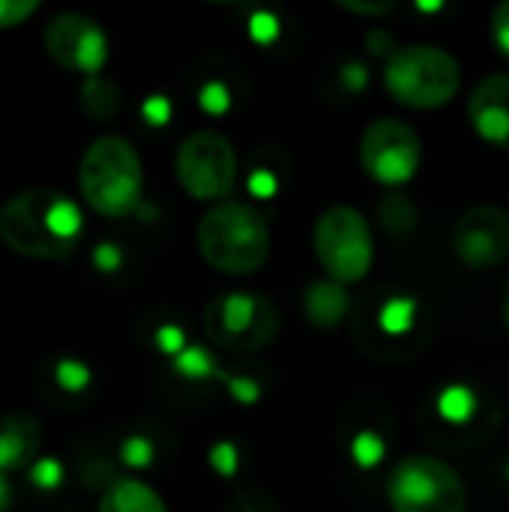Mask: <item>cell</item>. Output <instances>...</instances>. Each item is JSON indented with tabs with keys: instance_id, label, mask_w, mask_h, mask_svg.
<instances>
[{
	"instance_id": "1",
	"label": "cell",
	"mask_w": 509,
	"mask_h": 512,
	"mask_svg": "<svg viewBox=\"0 0 509 512\" xmlns=\"http://www.w3.org/2000/svg\"><path fill=\"white\" fill-rule=\"evenodd\" d=\"M81 228V207L60 189H24L0 207V240L21 258L66 261Z\"/></svg>"
},
{
	"instance_id": "2",
	"label": "cell",
	"mask_w": 509,
	"mask_h": 512,
	"mask_svg": "<svg viewBox=\"0 0 509 512\" xmlns=\"http://www.w3.org/2000/svg\"><path fill=\"white\" fill-rule=\"evenodd\" d=\"M195 243L210 270L222 276H255L273 252L267 216L246 201H219L198 219Z\"/></svg>"
},
{
	"instance_id": "3",
	"label": "cell",
	"mask_w": 509,
	"mask_h": 512,
	"mask_svg": "<svg viewBox=\"0 0 509 512\" xmlns=\"http://www.w3.org/2000/svg\"><path fill=\"white\" fill-rule=\"evenodd\" d=\"M78 189L87 207L108 219L138 210L144 192V162L123 135H99L78 162Z\"/></svg>"
},
{
	"instance_id": "4",
	"label": "cell",
	"mask_w": 509,
	"mask_h": 512,
	"mask_svg": "<svg viewBox=\"0 0 509 512\" xmlns=\"http://www.w3.org/2000/svg\"><path fill=\"white\" fill-rule=\"evenodd\" d=\"M384 87L399 105L432 111L456 99L462 87V66L441 45L411 42L387 57Z\"/></svg>"
},
{
	"instance_id": "5",
	"label": "cell",
	"mask_w": 509,
	"mask_h": 512,
	"mask_svg": "<svg viewBox=\"0 0 509 512\" xmlns=\"http://www.w3.org/2000/svg\"><path fill=\"white\" fill-rule=\"evenodd\" d=\"M387 501L393 512H468V486L450 462L408 453L387 477Z\"/></svg>"
},
{
	"instance_id": "6",
	"label": "cell",
	"mask_w": 509,
	"mask_h": 512,
	"mask_svg": "<svg viewBox=\"0 0 509 512\" xmlns=\"http://www.w3.org/2000/svg\"><path fill=\"white\" fill-rule=\"evenodd\" d=\"M312 246L327 279L345 288L360 282L375 261L372 225L351 204H333L318 216L312 231Z\"/></svg>"
},
{
	"instance_id": "7",
	"label": "cell",
	"mask_w": 509,
	"mask_h": 512,
	"mask_svg": "<svg viewBox=\"0 0 509 512\" xmlns=\"http://www.w3.org/2000/svg\"><path fill=\"white\" fill-rule=\"evenodd\" d=\"M237 150L228 135L216 129L189 132L174 153V174L183 192L195 201H222L237 183Z\"/></svg>"
},
{
	"instance_id": "8",
	"label": "cell",
	"mask_w": 509,
	"mask_h": 512,
	"mask_svg": "<svg viewBox=\"0 0 509 512\" xmlns=\"http://www.w3.org/2000/svg\"><path fill=\"white\" fill-rule=\"evenodd\" d=\"M207 336L228 351H258L279 333V312L255 294H222L204 312Z\"/></svg>"
},
{
	"instance_id": "9",
	"label": "cell",
	"mask_w": 509,
	"mask_h": 512,
	"mask_svg": "<svg viewBox=\"0 0 509 512\" xmlns=\"http://www.w3.org/2000/svg\"><path fill=\"white\" fill-rule=\"evenodd\" d=\"M423 162L417 129L399 117H378L360 135V165L381 186L408 183Z\"/></svg>"
},
{
	"instance_id": "10",
	"label": "cell",
	"mask_w": 509,
	"mask_h": 512,
	"mask_svg": "<svg viewBox=\"0 0 509 512\" xmlns=\"http://www.w3.org/2000/svg\"><path fill=\"white\" fill-rule=\"evenodd\" d=\"M42 45L57 66L84 78L102 75L108 63L105 30L81 12H57L42 30Z\"/></svg>"
},
{
	"instance_id": "11",
	"label": "cell",
	"mask_w": 509,
	"mask_h": 512,
	"mask_svg": "<svg viewBox=\"0 0 509 512\" xmlns=\"http://www.w3.org/2000/svg\"><path fill=\"white\" fill-rule=\"evenodd\" d=\"M453 249L471 270H495L509 258V213L498 204L465 210L453 228Z\"/></svg>"
},
{
	"instance_id": "12",
	"label": "cell",
	"mask_w": 509,
	"mask_h": 512,
	"mask_svg": "<svg viewBox=\"0 0 509 512\" xmlns=\"http://www.w3.org/2000/svg\"><path fill=\"white\" fill-rule=\"evenodd\" d=\"M468 117L477 135L509 153V75L495 72L477 81L468 99Z\"/></svg>"
},
{
	"instance_id": "13",
	"label": "cell",
	"mask_w": 509,
	"mask_h": 512,
	"mask_svg": "<svg viewBox=\"0 0 509 512\" xmlns=\"http://www.w3.org/2000/svg\"><path fill=\"white\" fill-rule=\"evenodd\" d=\"M42 432L36 417L9 414L0 420V471H18L30 465L39 453Z\"/></svg>"
},
{
	"instance_id": "14",
	"label": "cell",
	"mask_w": 509,
	"mask_h": 512,
	"mask_svg": "<svg viewBox=\"0 0 509 512\" xmlns=\"http://www.w3.org/2000/svg\"><path fill=\"white\" fill-rule=\"evenodd\" d=\"M348 309H351V294L339 282L321 279V282H312L303 294V312H306L309 324L318 330L339 327L345 321Z\"/></svg>"
},
{
	"instance_id": "15",
	"label": "cell",
	"mask_w": 509,
	"mask_h": 512,
	"mask_svg": "<svg viewBox=\"0 0 509 512\" xmlns=\"http://www.w3.org/2000/svg\"><path fill=\"white\" fill-rule=\"evenodd\" d=\"M99 512H168V507L153 486L132 477H117L105 486Z\"/></svg>"
},
{
	"instance_id": "16",
	"label": "cell",
	"mask_w": 509,
	"mask_h": 512,
	"mask_svg": "<svg viewBox=\"0 0 509 512\" xmlns=\"http://www.w3.org/2000/svg\"><path fill=\"white\" fill-rule=\"evenodd\" d=\"M417 315H420L417 300H411L405 294H393L384 300V306L378 312V327L387 339H408L417 330Z\"/></svg>"
},
{
	"instance_id": "17",
	"label": "cell",
	"mask_w": 509,
	"mask_h": 512,
	"mask_svg": "<svg viewBox=\"0 0 509 512\" xmlns=\"http://www.w3.org/2000/svg\"><path fill=\"white\" fill-rule=\"evenodd\" d=\"M81 108L93 120H111L117 114V108H120V93L105 75L84 78V84H81Z\"/></svg>"
},
{
	"instance_id": "18",
	"label": "cell",
	"mask_w": 509,
	"mask_h": 512,
	"mask_svg": "<svg viewBox=\"0 0 509 512\" xmlns=\"http://www.w3.org/2000/svg\"><path fill=\"white\" fill-rule=\"evenodd\" d=\"M381 225L387 234L393 237H408L417 225V213H414V204L402 195V192H390L384 201H381Z\"/></svg>"
},
{
	"instance_id": "19",
	"label": "cell",
	"mask_w": 509,
	"mask_h": 512,
	"mask_svg": "<svg viewBox=\"0 0 509 512\" xmlns=\"http://www.w3.org/2000/svg\"><path fill=\"white\" fill-rule=\"evenodd\" d=\"M438 414L444 423H468L477 417V399L468 387H450L444 390L441 402H438Z\"/></svg>"
},
{
	"instance_id": "20",
	"label": "cell",
	"mask_w": 509,
	"mask_h": 512,
	"mask_svg": "<svg viewBox=\"0 0 509 512\" xmlns=\"http://www.w3.org/2000/svg\"><path fill=\"white\" fill-rule=\"evenodd\" d=\"M174 360V369L183 375V378H189V381H204V378H216V375H222L219 369H216V363H213V357L204 351V348H183L177 357H171Z\"/></svg>"
},
{
	"instance_id": "21",
	"label": "cell",
	"mask_w": 509,
	"mask_h": 512,
	"mask_svg": "<svg viewBox=\"0 0 509 512\" xmlns=\"http://www.w3.org/2000/svg\"><path fill=\"white\" fill-rule=\"evenodd\" d=\"M90 369L81 363V360H72V357H66V360H60L57 366H54V381L66 390V393H81V390H87V384H90Z\"/></svg>"
},
{
	"instance_id": "22",
	"label": "cell",
	"mask_w": 509,
	"mask_h": 512,
	"mask_svg": "<svg viewBox=\"0 0 509 512\" xmlns=\"http://www.w3.org/2000/svg\"><path fill=\"white\" fill-rule=\"evenodd\" d=\"M39 9H42L39 0H0V30L30 21Z\"/></svg>"
},
{
	"instance_id": "23",
	"label": "cell",
	"mask_w": 509,
	"mask_h": 512,
	"mask_svg": "<svg viewBox=\"0 0 509 512\" xmlns=\"http://www.w3.org/2000/svg\"><path fill=\"white\" fill-rule=\"evenodd\" d=\"M198 105H201L207 114L219 117V114H225V111L231 108V93H228V87H225L222 81H210V84H204V87H201V93H198Z\"/></svg>"
},
{
	"instance_id": "24",
	"label": "cell",
	"mask_w": 509,
	"mask_h": 512,
	"mask_svg": "<svg viewBox=\"0 0 509 512\" xmlns=\"http://www.w3.org/2000/svg\"><path fill=\"white\" fill-rule=\"evenodd\" d=\"M120 459H123L126 465H132V468H147V465L153 462V447H150L147 438L132 435V438H126V441L120 444Z\"/></svg>"
},
{
	"instance_id": "25",
	"label": "cell",
	"mask_w": 509,
	"mask_h": 512,
	"mask_svg": "<svg viewBox=\"0 0 509 512\" xmlns=\"http://www.w3.org/2000/svg\"><path fill=\"white\" fill-rule=\"evenodd\" d=\"M30 483L39 489H57L63 483V468L57 459H36L30 465Z\"/></svg>"
},
{
	"instance_id": "26",
	"label": "cell",
	"mask_w": 509,
	"mask_h": 512,
	"mask_svg": "<svg viewBox=\"0 0 509 512\" xmlns=\"http://www.w3.org/2000/svg\"><path fill=\"white\" fill-rule=\"evenodd\" d=\"M210 465H213V471L216 474H222V477H234L237 474V468H240V456H237V447L234 444H228V441H222V444H216L213 450H210Z\"/></svg>"
},
{
	"instance_id": "27",
	"label": "cell",
	"mask_w": 509,
	"mask_h": 512,
	"mask_svg": "<svg viewBox=\"0 0 509 512\" xmlns=\"http://www.w3.org/2000/svg\"><path fill=\"white\" fill-rule=\"evenodd\" d=\"M249 36L258 42V45H270L276 36H279V18L273 12H255L249 18Z\"/></svg>"
},
{
	"instance_id": "28",
	"label": "cell",
	"mask_w": 509,
	"mask_h": 512,
	"mask_svg": "<svg viewBox=\"0 0 509 512\" xmlns=\"http://www.w3.org/2000/svg\"><path fill=\"white\" fill-rule=\"evenodd\" d=\"M339 6L351 15H366V18H381L396 9V3L390 0H339Z\"/></svg>"
},
{
	"instance_id": "29",
	"label": "cell",
	"mask_w": 509,
	"mask_h": 512,
	"mask_svg": "<svg viewBox=\"0 0 509 512\" xmlns=\"http://www.w3.org/2000/svg\"><path fill=\"white\" fill-rule=\"evenodd\" d=\"M492 39H495L498 51L509 60V0L498 3L492 12Z\"/></svg>"
},
{
	"instance_id": "30",
	"label": "cell",
	"mask_w": 509,
	"mask_h": 512,
	"mask_svg": "<svg viewBox=\"0 0 509 512\" xmlns=\"http://www.w3.org/2000/svg\"><path fill=\"white\" fill-rule=\"evenodd\" d=\"M381 453H384V444H381L375 435H369V432H363V435L354 441V459H357L363 468L375 465V462L381 459Z\"/></svg>"
},
{
	"instance_id": "31",
	"label": "cell",
	"mask_w": 509,
	"mask_h": 512,
	"mask_svg": "<svg viewBox=\"0 0 509 512\" xmlns=\"http://www.w3.org/2000/svg\"><path fill=\"white\" fill-rule=\"evenodd\" d=\"M141 114L150 126H165L168 117H171V102L165 96H150L144 105H141Z\"/></svg>"
},
{
	"instance_id": "32",
	"label": "cell",
	"mask_w": 509,
	"mask_h": 512,
	"mask_svg": "<svg viewBox=\"0 0 509 512\" xmlns=\"http://www.w3.org/2000/svg\"><path fill=\"white\" fill-rule=\"evenodd\" d=\"M93 261H96V270L111 273V270H117V267L123 264V252H120L114 243H99V246L93 249Z\"/></svg>"
},
{
	"instance_id": "33",
	"label": "cell",
	"mask_w": 509,
	"mask_h": 512,
	"mask_svg": "<svg viewBox=\"0 0 509 512\" xmlns=\"http://www.w3.org/2000/svg\"><path fill=\"white\" fill-rule=\"evenodd\" d=\"M156 342H159V348H162L168 357H177V354L186 348V339H183V333H180L177 327H162L159 336H156Z\"/></svg>"
},
{
	"instance_id": "34",
	"label": "cell",
	"mask_w": 509,
	"mask_h": 512,
	"mask_svg": "<svg viewBox=\"0 0 509 512\" xmlns=\"http://www.w3.org/2000/svg\"><path fill=\"white\" fill-rule=\"evenodd\" d=\"M228 387H231L234 399L243 402V405H252V402H258V396H261L258 384L249 381V378H228Z\"/></svg>"
},
{
	"instance_id": "35",
	"label": "cell",
	"mask_w": 509,
	"mask_h": 512,
	"mask_svg": "<svg viewBox=\"0 0 509 512\" xmlns=\"http://www.w3.org/2000/svg\"><path fill=\"white\" fill-rule=\"evenodd\" d=\"M249 189H252L258 198H270V195H276V180H273V174H267V171H255V174L249 177Z\"/></svg>"
},
{
	"instance_id": "36",
	"label": "cell",
	"mask_w": 509,
	"mask_h": 512,
	"mask_svg": "<svg viewBox=\"0 0 509 512\" xmlns=\"http://www.w3.org/2000/svg\"><path fill=\"white\" fill-rule=\"evenodd\" d=\"M369 45H372V51H375V54H387V57L396 51V45H393L390 33H384V30H375V33H369Z\"/></svg>"
},
{
	"instance_id": "37",
	"label": "cell",
	"mask_w": 509,
	"mask_h": 512,
	"mask_svg": "<svg viewBox=\"0 0 509 512\" xmlns=\"http://www.w3.org/2000/svg\"><path fill=\"white\" fill-rule=\"evenodd\" d=\"M6 504H9V486H6V480L0 474V512L6 510Z\"/></svg>"
},
{
	"instance_id": "38",
	"label": "cell",
	"mask_w": 509,
	"mask_h": 512,
	"mask_svg": "<svg viewBox=\"0 0 509 512\" xmlns=\"http://www.w3.org/2000/svg\"><path fill=\"white\" fill-rule=\"evenodd\" d=\"M501 312H504V324H507V330H509V282H507V288H504V303H501Z\"/></svg>"
}]
</instances>
